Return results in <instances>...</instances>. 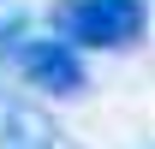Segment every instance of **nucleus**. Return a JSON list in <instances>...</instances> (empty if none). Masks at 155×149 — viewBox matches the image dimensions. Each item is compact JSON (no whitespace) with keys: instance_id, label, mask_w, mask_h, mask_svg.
<instances>
[{"instance_id":"1","label":"nucleus","mask_w":155,"mask_h":149,"mask_svg":"<svg viewBox=\"0 0 155 149\" xmlns=\"http://www.w3.org/2000/svg\"><path fill=\"white\" fill-rule=\"evenodd\" d=\"M143 0H60L54 30L66 48H131L143 36Z\"/></svg>"},{"instance_id":"2","label":"nucleus","mask_w":155,"mask_h":149,"mask_svg":"<svg viewBox=\"0 0 155 149\" xmlns=\"http://www.w3.org/2000/svg\"><path fill=\"white\" fill-rule=\"evenodd\" d=\"M18 72H24V84L42 90V95H78L84 90V60H78V48H66V42H54V36L24 42Z\"/></svg>"}]
</instances>
